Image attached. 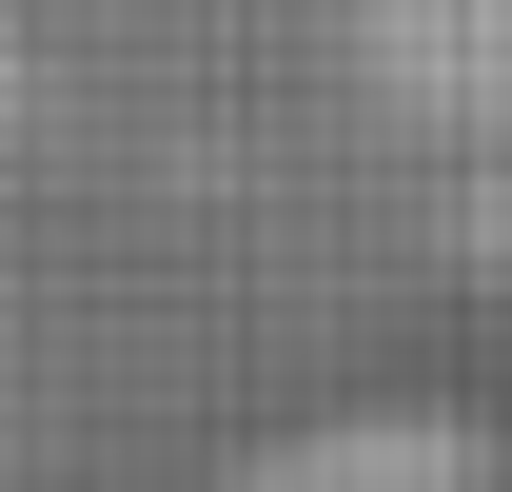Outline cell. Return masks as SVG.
<instances>
[{"label": "cell", "mask_w": 512, "mask_h": 492, "mask_svg": "<svg viewBox=\"0 0 512 492\" xmlns=\"http://www.w3.org/2000/svg\"><path fill=\"white\" fill-rule=\"evenodd\" d=\"M217 492H512V433L473 394H335V414H276Z\"/></svg>", "instance_id": "obj_1"}, {"label": "cell", "mask_w": 512, "mask_h": 492, "mask_svg": "<svg viewBox=\"0 0 512 492\" xmlns=\"http://www.w3.org/2000/svg\"><path fill=\"white\" fill-rule=\"evenodd\" d=\"M355 79L414 138H512V0H355Z\"/></svg>", "instance_id": "obj_2"}]
</instances>
